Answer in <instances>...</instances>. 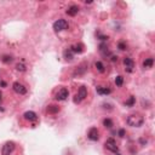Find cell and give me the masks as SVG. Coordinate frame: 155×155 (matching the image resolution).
<instances>
[{
	"instance_id": "10",
	"label": "cell",
	"mask_w": 155,
	"mask_h": 155,
	"mask_svg": "<svg viewBox=\"0 0 155 155\" xmlns=\"http://www.w3.org/2000/svg\"><path fill=\"white\" fill-rule=\"evenodd\" d=\"M24 119L26 120H29V121H35L36 119H38V115H36V113H34V111H26L24 113Z\"/></svg>"
},
{
	"instance_id": "25",
	"label": "cell",
	"mask_w": 155,
	"mask_h": 155,
	"mask_svg": "<svg viewBox=\"0 0 155 155\" xmlns=\"http://www.w3.org/2000/svg\"><path fill=\"white\" fill-rule=\"evenodd\" d=\"M0 102H1V92H0Z\"/></svg>"
},
{
	"instance_id": "24",
	"label": "cell",
	"mask_w": 155,
	"mask_h": 155,
	"mask_svg": "<svg viewBox=\"0 0 155 155\" xmlns=\"http://www.w3.org/2000/svg\"><path fill=\"white\" fill-rule=\"evenodd\" d=\"M119 136H120V137H124V136H125V130H119Z\"/></svg>"
},
{
	"instance_id": "18",
	"label": "cell",
	"mask_w": 155,
	"mask_h": 155,
	"mask_svg": "<svg viewBox=\"0 0 155 155\" xmlns=\"http://www.w3.org/2000/svg\"><path fill=\"white\" fill-rule=\"evenodd\" d=\"M95 66H96L97 70H98V71H101V73H103V71H104V66H103L102 62H99V61H98V62H96Z\"/></svg>"
},
{
	"instance_id": "13",
	"label": "cell",
	"mask_w": 155,
	"mask_h": 155,
	"mask_svg": "<svg viewBox=\"0 0 155 155\" xmlns=\"http://www.w3.org/2000/svg\"><path fill=\"white\" fill-rule=\"evenodd\" d=\"M70 49H71V51H73V54H81L82 51H84V45H82V44H78V45L70 47Z\"/></svg>"
},
{
	"instance_id": "4",
	"label": "cell",
	"mask_w": 155,
	"mask_h": 155,
	"mask_svg": "<svg viewBox=\"0 0 155 155\" xmlns=\"http://www.w3.org/2000/svg\"><path fill=\"white\" fill-rule=\"evenodd\" d=\"M14 150H15V143L14 142H6L3 146L1 155H11Z\"/></svg>"
},
{
	"instance_id": "7",
	"label": "cell",
	"mask_w": 155,
	"mask_h": 155,
	"mask_svg": "<svg viewBox=\"0 0 155 155\" xmlns=\"http://www.w3.org/2000/svg\"><path fill=\"white\" fill-rule=\"evenodd\" d=\"M87 138L91 139V141H98V138H99V132H98V130L96 127L90 129L89 132H87Z\"/></svg>"
},
{
	"instance_id": "1",
	"label": "cell",
	"mask_w": 155,
	"mask_h": 155,
	"mask_svg": "<svg viewBox=\"0 0 155 155\" xmlns=\"http://www.w3.org/2000/svg\"><path fill=\"white\" fill-rule=\"evenodd\" d=\"M144 124V118L141 114H131L127 118V125L131 127H141Z\"/></svg>"
},
{
	"instance_id": "3",
	"label": "cell",
	"mask_w": 155,
	"mask_h": 155,
	"mask_svg": "<svg viewBox=\"0 0 155 155\" xmlns=\"http://www.w3.org/2000/svg\"><path fill=\"white\" fill-rule=\"evenodd\" d=\"M68 28V22L66 19L61 18V19H57L56 22L54 23V29L55 32H62V30H66Z\"/></svg>"
},
{
	"instance_id": "15",
	"label": "cell",
	"mask_w": 155,
	"mask_h": 155,
	"mask_svg": "<svg viewBox=\"0 0 155 155\" xmlns=\"http://www.w3.org/2000/svg\"><path fill=\"white\" fill-rule=\"evenodd\" d=\"M47 111L50 113V114H56V113H58V111H59V108H58L57 106H49Z\"/></svg>"
},
{
	"instance_id": "8",
	"label": "cell",
	"mask_w": 155,
	"mask_h": 155,
	"mask_svg": "<svg viewBox=\"0 0 155 155\" xmlns=\"http://www.w3.org/2000/svg\"><path fill=\"white\" fill-rule=\"evenodd\" d=\"M124 66H125V70L127 71V73H131V71L133 70V68H135V62H133L130 57H126L125 59H124Z\"/></svg>"
},
{
	"instance_id": "12",
	"label": "cell",
	"mask_w": 155,
	"mask_h": 155,
	"mask_svg": "<svg viewBox=\"0 0 155 155\" xmlns=\"http://www.w3.org/2000/svg\"><path fill=\"white\" fill-rule=\"evenodd\" d=\"M110 92H111V90L108 89V87H102V86L97 87V94L98 95H109Z\"/></svg>"
},
{
	"instance_id": "14",
	"label": "cell",
	"mask_w": 155,
	"mask_h": 155,
	"mask_svg": "<svg viewBox=\"0 0 155 155\" xmlns=\"http://www.w3.org/2000/svg\"><path fill=\"white\" fill-rule=\"evenodd\" d=\"M154 64V59L153 58H147L146 61L143 62V67L144 68H151Z\"/></svg>"
},
{
	"instance_id": "5",
	"label": "cell",
	"mask_w": 155,
	"mask_h": 155,
	"mask_svg": "<svg viewBox=\"0 0 155 155\" xmlns=\"http://www.w3.org/2000/svg\"><path fill=\"white\" fill-rule=\"evenodd\" d=\"M12 89H14V91L16 92V94H19V95H24L26 92H27V89H26V86H24L23 84H21V82H18V81L14 82Z\"/></svg>"
},
{
	"instance_id": "19",
	"label": "cell",
	"mask_w": 155,
	"mask_h": 155,
	"mask_svg": "<svg viewBox=\"0 0 155 155\" xmlns=\"http://www.w3.org/2000/svg\"><path fill=\"white\" fill-rule=\"evenodd\" d=\"M103 125H104L106 127H108V129H110V127H113V121L107 118V119L103 120Z\"/></svg>"
},
{
	"instance_id": "23",
	"label": "cell",
	"mask_w": 155,
	"mask_h": 155,
	"mask_svg": "<svg viewBox=\"0 0 155 155\" xmlns=\"http://www.w3.org/2000/svg\"><path fill=\"white\" fill-rule=\"evenodd\" d=\"M16 69H17L18 71H24V70H26V66H24V64H22V63H21V64L18 63V64L16 66Z\"/></svg>"
},
{
	"instance_id": "9",
	"label": "cell",
	"mask_w": 155,
	"mask_h": 155,
	"mask_svg": "<svg viewBox=\"0 0 155 155\" xmlns=\"http://www.w3.org/2000/svg\"><path fill=\"white\" fill-rule=\"evenodd\" d=\"M106 148L113 153H116L118 151V146H116V142L113 139V138H109L107 142H106Z\"/></svg>"
},
{
	"instance_id": "20",
	"label": "cell",
	"mask_w": 155,
	"mask_h": 155,
	"mask_svg": "<svg viewBox=\"0 0 155 155\" xmlns=\"http://www.w3.org/2000/svg\"><path fill=\"white\" fill-rule=\"evenodd\" d=\"M115 84H116V86H122V84H124V78L121 75H118L115 78Z\"/></svg>"
},
{
	"instance_id": "11",
	"label": "cell",
	"mask_w": 155,
	"mask_h": 155,
	"mask_svg": "<svg viewBox=\"0 0 155 155\" xmlns=\"http://www.w3.org/2000/svg\"><path fill=\"white\" fill-rule=\"evenodd\" d=\"M78 12H79V7H78L76 5H71V6L67 10V15H69V16H71V17H74L75 15H78Z\"/></svg>"
},
{
	"instance_id": "16",
	"label": "cell",
	"mask_w": 155,
	"mask_h": 155,
	"mask_svg": "<svg viewBox=\"0 0 155 155\" xmlns=\"http://www.w3.org/2000/svg\"><path fill=\"white\" fill-rule=\"evenodd\" d=\"M64 57H66V59H73V51H71V49H68V50H66L64 51Z\"/></svg>"
},
{
	"instance_id": "22",
	"label": "cell",
	"mask_w": 155,
	"mask_h": 155,
	"mask_svg": "<svg viewBox=\"0 0 155 155\" xmlns=\"http://www.w3.org/2000/svg\"><path fill=\"white\" fill-rule=\"evenodd\" d=\"M1 61L4 62V63H9V62L12 61V56H4V57L1 58Z\"/></svg>"
},
{
	"instance_id": "6",
	"label": "cell",
	"mask_w": 155,
	"mask_h": 155,
	"mask_svg": "<svg viewBox=\"0 0 155 155\" xmlns=\"http://www.w3.org/2000/svg\"><path fill=\"white\" fill-rule=\"evenodd\" d=\"M69 96V91L66 89V87H62L61 90H58V92L56 94V99L58 101H64L67 99Z\"/></svg>"
},
{
	"instance_id": "21",
	"label": "cell",
	"mask_w": 155,
	"mask_h": 155,
	"mask_svg": "<svg viewBox=\"0 0 155 155\" xmlns=\"http://www.w3.org/2000/svg\"><path fill=\"white\" fill-rule=\"evenodd\" d=\"M118 47H119V50H121V51H125L126 47H127V45H126V43H124V41H120V43L118 44Z\"/></svg>"
},
{
	"instance_id": "17",
	"label": "cell",
	"mask_w": 155,
	"mask_h": 155,
	"mask_svg": "<svg viewBox=\"0 0 155 155\" xmlns=\"http://www.w3.org/2000/svg\"><path fill=\"white\" fill-rule=\"evenodd\" d=\"M136 103V98L133 97V96H131L126 102H125V106H127V107H132L133 104H135Z\"/></svg>"
},
{
	"instance_id": "2",
	"label": "cell",
	"mask_w": 155,
	"mask_h": 155,
	"mask_svg": "<svg viewBox=\"0 0 155 155\" xmlns=\"http://www.w3.org/2000/svg\"><path fill=\"white\" fill-rule=\"evenodd\" d=\"M86 97H87V89H86V86H81L79 89V91H78L75 98H74V103L78 104V103H80L82 99H85Z\"/></svg>"
}]
</instances>
